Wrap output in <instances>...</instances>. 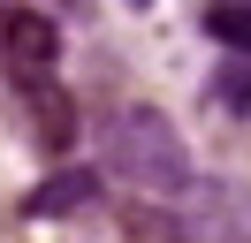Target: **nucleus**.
I'll return each mask as SVG.
<instances>
[{
	"label": "nucleus",
	"mask_w": 251,
	"mask_h": 243,
	"mask_svg": "<svg viewBox=\"0 0 251 243\" xmlns=\"http://www.w3.org/2000/svg\"><path fill=\"white\" fill-rule=\"evenodd\" d=\"M205 38L236 46V53L251 61V0H213V8H205Z\"/></svg>",
	"instance_id": "obj_6"
},
{
	"label": "nucleus",
	"mask_w": 251,
	"mask_h": 243,
	"mask_svg": "<svg viewBox=\"0 0 251 243\" xmlns=\"http://www.w3.org/2000/svg\"><path fill=\"white\" fill-rule=\"evenodd\" d=\"M107 175L129 182V190H145L152 205H175L190 190V152H183V137L152 106H122L107 122Z\"/></svg>",
	"instance_id": "obj_1"
},
{
	"label": "nucleus",
	"mask_w": 251,
	"mask_h": 243,
	"mask_svg": "<svg viewBox=\"0 0 251 243\" xmlns=\"http://www.w3.org/2000/svg\"><path fill=\"white\" fill-rule=\"evenodd\" d=\"M129 8H145V0H129Z\"/></svg>",
	"instance_id": "obj_8"
},
{
	"label": "nucleus",
	"mask_w": 251,
	"mask_h": 243,
	"mask_svg": "<svg viewBox=\"0 0 251 243\" xmlns=\"http://www.w3.org/2000/svg\"><path fill=\"white\" fill-rule=\"evenodd\" d=\"M61 61V15H38V8H0V69L31 84V76H53Z\"/></svg>",
	"instance_id": "obj_2"
},
{
	"label": "nucleus",
	"mask_w": 251,
	"mask_h": 243,
	"mask_svg": "<svg viewBox=\"0 0 251 243\" xmlns=\"http://www.w3.org/2000/svg\"><path fill=\"white\" fill-rule=\"evenodd\" d=\"M122 228H129V243H198L168 205H152V197H145V205H129V213H122Z\"/></svg>",
	"instance_id": "obj_5"
},
{
	"label": "nucleus",
	"mask_w": 251,
	"mask_h": 243,
	"mask_svg": "<svg viewBox=\"0 0 251 243\" xmlns=\"http://www.w3.org/2000/svg\"><path fill=\"white\" fill-rule=\"evenodd\" d=\"M16 122H23V137H31L38 152H69L76 145V99H69L53 76L16 84Z\"/></svg>",
	"instance_id": "obj_3"
},
{
	"label": "nucleus",
	"mask_w": 251,
	"mask_h": 243,
	"mask_svg": "<svg viewBox=\"0 0 251 243\" xmlns=\"http://www.w3.org/2000/svg\"><path fill=\"white\" fill-rule=\"evenodd\" d=\"M0 8H38V15H69L76 0H0Z\"/></svg>",
	"instance_id": "obj_7"
},
{
	"label": "nucleus",
	"mask_w": 251,
	"mask_h": 243,
	"mask_svg": "<svg viewBox=\"0 0 251 243\" xmlns=\"http://www.w3.org/2000/svg\"><path fill=\"white\" fill-rule=\"evenodd\" d=\"M92 190H99L92 167H61L53 182H38V190H31V205H23V213H31V220H53V213H76Z\"/></svg>",
	"instance_id": "obj_4"
}]
</instances>
